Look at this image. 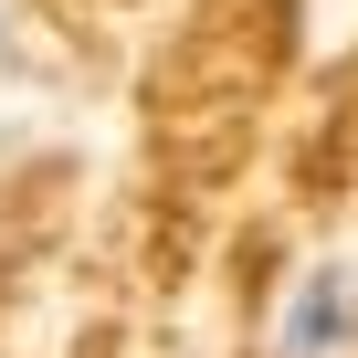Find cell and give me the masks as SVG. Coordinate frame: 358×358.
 <instances>
[{"instance_id":"1","label":"cell","mask_w":358,"mask_h":358,"mask_svg":"<svg viewBox=\"0 0 358 358\" xmlns=\"http://www.w3.org/2000/svg\"><path fill=\"white\" fill-rule=\"evenodd\" d=\"M358 348V264H316L274 306V358H348Z\"/></svg>"},{"instance_id":"2","label":"cell","mask_w":358,"mask_h":358,"mask_svg":"<svg viewBox=\"0 0 358 358\" xmlns=\"http://www.w3.org/2000/svg\"><path fill=\"white\" fill-rule=\"evenodd\" d=\"M0 43H11V22H0Z\"/></svg>"}]
</instances>
